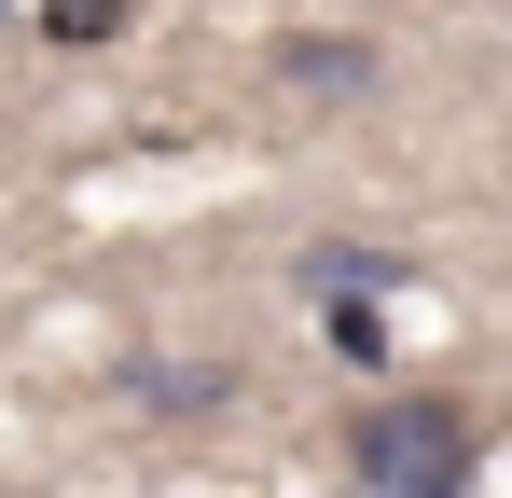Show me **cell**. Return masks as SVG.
Returning <instances> with one entry per match:
<instances>
[{
	"label": "cell",
	"instance_id": "6da1fadb",
	"mask_svg": "<svg viewBox=\"0 0 512 498\" xmlns=\"http://www.w3.org/2000/svg\"><path fill=\"white\" fill-rule=\"evenodd\" d=\"M333 457H346V485H374V498H457L485 471V415L457 388H388V402H360L333 429Z\"/></svg>",
	"mask_w": 512,
	"mask_h": 498
},
{
	"label": "cell",
	"instance_id": "7a4b0ae2",
	"mask_svg": "<svg viewBox=\"0 0 512 498\" xmlns=\"http://www.w3.org/2000/svg\"><path fill=\"white\" fill-rule=\"evenodd\" d=\"M277 83H333V97H360L374 56H360V42H277Z\"/></svg>",
	"mask_w": 512,
	"mask_h": 498
},
{
	"label": "cell",
	"instance_id": "3957f363",
	"mask_svg": "<svg viewBox=\"0 0 512 498\" xmlns=\"http://www.w3.org/2000/svg\"><path fill=\"white\" fill-rule=\"evenodd\" d=\"M42 42H70V56L125 42V0H42Z\"/></svg>",
	"mask_w": 512,
	"mask_h": 498
},
{
	"label": "cell",
	"instance_id": "277c9868",
	"mask_svg": "<svg viewBox=\"0 0 512 498\" xmlns=\"http://www.w3.org/2000/svg\"><path fill=\"white\" fill-rule=\"evenodd\" d=\"M333 346H346V360H388V305H374V291H346V305H333Z\"/></svg>",
	"mask_w": 512,
	"mask_h": 498
}]
</instances>
